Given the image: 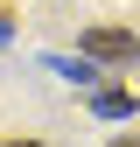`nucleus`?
I'll return each mask as SVG.
<instances>
[{"mask_svg":"<svg viewBox=\"0 0 140 147\" xmlns=\"http://www.w3.org/2000/svg\"><path fill=\"white\" fill-rule=\"evenodd\" d=\"M140 42L126 28H84V63H133Z\"/></svg>","mask_w":140,"mask_h":147,"instance_id":"f257e3e1","label":"nucleus"},{"mask_svg":"<svg viewBox=\"0 0 140 147\" xmlns=\"http://www.w3.org/2000/svg\"><path fill=\"white\" fill-rule=\"evenodd\" d=\"M91 112L98 119H126L133 112V91H91Z\"/></svg>","mask_w":140,"mask_h":147,"instance_id":"f03ea898","label":"nucleus"},{"mask_svg":"<svg viewBox=\"0 0 140 147\" xmlns=\"http://www.w3.org/2000/svg\"><path fill=\"white\" fill-rule=\"evenodd\" d=\"M112 147H140V133H119V140H112Z\"/></svg>","mask_w":140,"mask_h":147,"instance_id":"7ed1b4c3","label":"nucleus"},{"mask_svg":"<svg viewBox=\"0 0 140 147\" xmlns=\"http://www.w3.org/2000/svg\"><path fill=\"white\" fill-rule=\"evenodd\" d=\"M7 147H42V140H7Z\"/></svg>","mask_w":140,"mask_h":147,"instance_id":"20e7f679","label":"nucleus"}]
</instances>
